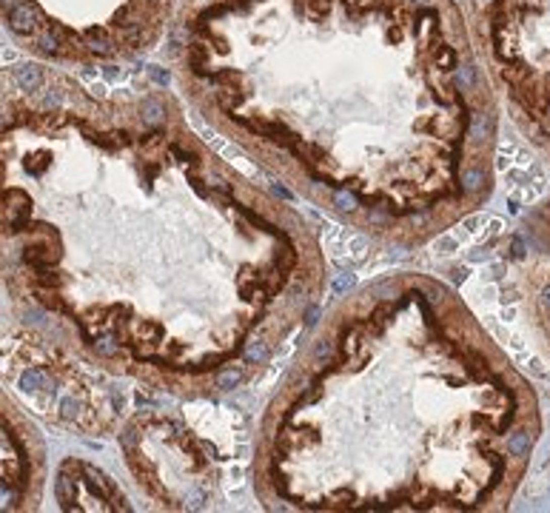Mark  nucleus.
<instances>
[{
  "label": "nucleus",
  "mask_w": 550,
  "mask_h": 513,
  "mask_svg": "<svg viewBox=\"0 0 550 513\" xmlns=\"http://www.w3.org/2000/svg\"><path fill=\"white\" fill-rule=\"evenodd\" d=\"M168 60L206 123L308 177L325 131H385L490 189L499 97L456 0H183Z\"/></svg>",
  "instance_id": "obj_1"
},
{
  "label": "nucleus",
  "mask_w": 550,
  "mask_h": 513,
  "mask_svg": "<svg viewBox=\"0 0 550 513\" xmlns=\"http://www.w3.org/2000/svg\"><path fill=\"white\" fill-rule=\"evenodd\" d=\"M177 9V0H3V29L40 63L97 69L154 52Z\"/></svg>",
  "instance_id": "obj_2"
},
{
  "label": "nucleus",
  "mask_w": 550,
  "mask_h": 513,
  "mask_svg": "<svg viewBox=\"0 0 550 513\" xmlns=\"http://www.w3.org/2000/svg\"><path fill=\"white\" fill-rule=\"evenodd\" d=\"M468 23L499 103L550 160V0H468Z\"/></svg>",
  "instance_id": "obj_3"
},
{
  "label": "nucleus",
  "mask_w": 550,
  "mask_h": 513,
  "mask_svg": "<svg viewBox=\"0 0 550 513\" xmlns=\"http://www.w3.org/2000/svg\"><path fill=\"white\" fill-rule=\"evenodd\" d=\"M519 300L539 342L550 354V197L527 214L511 248Z\"/></svg>",
  "instance_id": "obj_4"
}]
</instances>
